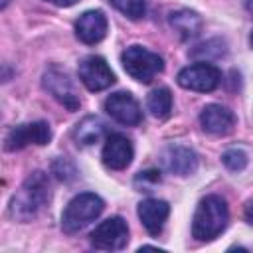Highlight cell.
I'll return each mask as SVG.
<instances>
[{"mask_svg": "<svg viewBox=\"0 0 253 253\" xmlns=\"http://www.w3.org/2000/svg\"><path fill=\"white\" fill-rule=\"evenodd\" d=\"M45 2H49V4H53V6H59V8H69V6H73L77 0H45Z\"/></svg>", "mask_w": 253, "mask_h": 253, "instance_id": "cb8c5ba5", "label": "cell"}, {"mask_svg": "<svg viewBox=\"0 0 253 253\" xmlns=\"http://www.w3.org/2000/svg\"><path fill=\"white\" fill-rule=\"evenodd\" d=\"M113 8H117L123 16H126L128 20H140L146 12V4L144 0H107Z\"/></svg>", "mask_w": 253, "mask_h": 253, "instance_id": "d6986e66", "label": "cell"}, {"mask_svg": "<svg viewBox=\"0 0 253 253\" xmlns=\"http://www.w3.org/2000/svg\"><path fill=\"white\" fill-rule=\"evenodd\" d=\"M121 63L125 71L138 83H150L164 69V61L158 53L142 47L130 45L121 53Z\"/></svg>", "mask_w": 253, "mask_h": 253, "instance_id": "277c9868", "label": "cell"}, {"mask_svg": "<svg viewBox=\"0 0 253 253\" xmlns=\"http://www.w3.org/2000/svg\"><path fill=\"white\" fill-rule=\"evenodd\" d=\"M176 81L182 89L198 91V93H211L221 83V71L213 63L198 61V63H192L180 69Z\"/></svg>", "mask_w": 253, "mask_h": 253, "instance_id": "5b68a950", "label": "cell"}, {"mask_svg": "<svg viewBox=\"0 0 253 253\" xmlns=\"http://www.w3.org/2000/svg\"><path fill=\"white\" fill-rule=\"evenodd\" d=\"M156 184H160V172L158 170H146L134 178V186L144 190V192H150V188Z\"/></svg>", "mask_w": 253, "mask_h": 253, "instance_id": "44dd1931", "label": "cell"}, {"mask_svg": "<svg viewBox=\"0 0 253 253\" xmlns=\"http://www.w3.org/2000/svg\"><path fill=\"white\" fill-rule=\"evenodd\" d=\"M105 210V202L93 194V192H83L77 194L75 198L69 200L61 213V229L65 233H77L83 227H87L91 221H95Z\"/></svg>", "mask_w": 253, "mask_h": 253, "instance_id": "3957f363", "label": "cell"}, {"mask_svg": "<svg viewBox=\"0 0 253 253\" xmlns=\"http://www.w3.org/2000/svg\"><path fill=\"white\" fill-rule=\"evenodd\" d=\"M105 134H107L105 123H103L99 117H93V115L81 119V121L77 123V126H75V130H73V136H75L77 144H81V146L95 144V142H99Z\"/></svg>", "mask_w": 253, "mask_h": 253, "instance_id": "2e32d148", "label": "cell"}, {"mask_svg": "<svg viewBox=\"0 0 253 253\" xmlns=\"http://www.w3.org/2000/svg\"><path fill=\"white\" fill-rule=\"evenodd\" d=\"M91 245L101 251H121L128 243V225L123 217L113 215L91 231Z\"/></svg>", "mask_w": 253, "mask_h": 253, "instance_id": "8992f818", "label": "cell"}, {"mask_svg": "<svg viewBox=\"0 0 253 253\" xmlns=\"http://www.w3.org/2000/svg\"><path fill=\"white\" fill-rule=\"evenodd\" d=\"M77 73H79L81 83L89 91H93V93L105 91V89H109L115 83V73H113V69L109 67V63L101 55H89V57H85L79 63Z\"/></svg>", "mask_w": 253, "mask_h": 253, "instance_id": "9c48e42d", "label": "cell"}, {"mask_svg": "<svg viewBox=\"0 0 253 253\" xmlns=\"http://www.w3.org/2000/svg\"><path fill=\"white\" fill-rule=\"evenodd\" d=\"M49 178L43 172H34L24 180L20 190L10 200V215L20 221L34 219L49 202Z\"/></svg>", "mask_w": 253, "mask_h": 253, "instance_id": "6da1fadb", "label": "cell"}, {"mask_svg": "<svg viewBox=\"0 0 253 253\" xmlns=\"http://www.w3.org/2000/svg\"><path fill=\"white\" fill-rule=\"evenodd\" d=\"M200 125L206 132L213 134V136H223V134H229L233 130V125H235V115L223 107V105H206L200 113Z\"/></svg>", "mask_w": 253, "mask_h": 253, "instance_id": "9a60e30c", "label": "cell"}, {"mask_svg": "<svg viewBox=\"0 0 253 253\" xmlns=\"http://www.w3.org/2000/svg\"><path fill=\"white\" fill-rule=\"evenodd\" d=\"M146 109L156 119H166L172 111V93L168 87H156L146 97Z\"/></svg>", "mask_w": 253, "mask_h": 253, "instance_id": "ac0fdd59", "label": "cell"}, {"mask_svg": "<svg viewBox=\"0 0 253 253\" xmlns=\"http://www.w3.org/2000/svg\"><path fill=\"white\" fill-rule=\"evenodd\" d=\"M221 162L225 164L227 170H231V172H241V170L247 166L249 156H247V152H245L243 148H229V150L223 152Z\"/></svg>", "mask_w": 253, "mask_h": 253, "instance_id": "ffe728a7", "label": "cell"}, {"mask_svg": "<svg viewBox=\"0 0 253 253\" xmlns=\"http://www.w3.org/2000/svg\"><path fill=\"white\" fill-rule=\"evenodd\" d=\"M160 162L164 170L176 176H190L198 170V154L190 146L182 144H170L162 150Z\"/></svg>", "mask_w": 253, "mask_h": 253, "instance_id": "7c38bea8", "label": "cell"}, {"mask_svg": "<svg viewBox=\"0 0 253 253\" xmlns=\"http://www.w3.org/2000/svg\"><path fill=\"white\" fill-rule=\"evenodd\" d=\"M10 4V0H0V8H6Z\"/></svg>", "mask_w": 253, "mask_h": 253, "instance_id": "d4e9b609", "label": "cell"}, {"mask_svg": "<svg viewBox=\"0 0 253 253\" xmlns=\"http://www.w3.org/2000/svg\"><path fill=\"white\" fill-rule=\"evenodd\" d=\"M138 219L140 223L144 225V229L150 233V235H160V231L164 229V223L170 215V206L168 202L164 200H158V198H146L138 204Z\"/></svg>", "mask_w": 253, "mask_h": 253, "instance_id": "5bb4252c", "label": "cell"}, {"mask_svg": "<svg viewBox=\"0 0 253 253\" xmlns=\"http://www.w3.org/2000/svg\"><path fill=\"white\" fill-rule=\"evenodd\" d=\"M43 89L51 93V97L55 101H59L65 109L69 111H77L81 101H79V95L73 87V81L69 79V75L59 69L57 65H51L45 73H43Z\"/></svg>", "mask_w": 253, "mask_h": 253, "instance_id": "ba28073f", "label": "cell"}, {"mask_svg": "<svg viewBox=\"0 0 253 253\" xmlns=\"http://www.w3.org/2000/svg\"><path fill=\"white\" fill-rule=\"evenodd\" d=\"M51 140V128L45 121H36V123H24L8 130L4 138V148L8 152L22 150L30 144L43 146Z\"/></svg>", "mask_w": 253, "mask_h": 253, "instance_id": "52a82bcc", "label": "cell"}, {"mask_svg": "<svg viewBox=\"0 0 253 253\" xmlns=\"http://www.w3.org/2000/svg\"><path fill=\"white\" fill-rule=\"evenodd\" d=\"M132 156H134L132 142L125 134H121V132L107 134L103 150H101V158H103V164L107 168H111V170H125L132 162Z\"/></svg>", "mask_w": 253, "mask_h": 253, "instance_id": "8fae6325", "label": "cell"}, {"mask_svg": "<svg viewBox=\"0 0 253 253\" xmlns=\"http://www.w3.org/2000/svg\"><path fill=\"white\" fill-rule=\"evenodd\" d=\"M170 26L182 40H192L202 32V18L194 10H178L170 14Z\"/></svg>", "mask_w": 253, "mask_h": 253, "instance_id": "e0dca14e", "label": "cell"}, {"mask_svg": "<svg viewBox=\"0 0 253 253\" xmlns=\"http://www.w3.org/2000/svg\"><path fill=\"white\" fill-rule=\"evenodd\" d=\"M105 111L107 115L125 125V126H136L142 123V111L138 101L128 91H117L105 99Z\"/></svg>", "mask_w": 253, "mask_h": 253, "instance_id": "30bf717a", "label": "cell"}, {"mask_svg": "<svg viewBox=\"0 0 253 253\" xmlns=\"http://www.w3.org/2000/svg\"><path fill=\"white\" fill-rule=\"evenodd\" d=\"M249 42H251V47H253V32H251V38H249Z\"/></svg>", "mask_w": 253, "mask_h": 253, "instance_id": "484cf974", "label": "cell"}, {"mask_svg": "<svg viewBox=\"0 0 253 253\" xmlns=\"http://www.w3.org/2000/svg\"><path fill=\"white\" fill-rule=\"evenodd\" d=\"M243 215H245V221H247L249 225H253V200H249V202L245 204Z\"/></svg>", "mask_w": 253, "mask_h": 253, "instance_id": "603a6c76", "label": "cell"}, {"mask_svg": "<svg viewBox=\"0 0 253 253\" xmlns=\"http://www.w3.org/2000/svg\"><path fill=\"white\" fill-rule=\"evenodd\" d=\"M53 172L57 174L59 180H71L75 176V168L67 158H59L53 162Z\"/></svg>", "mask_w": 253, "mask_h": 253, "instance_id": "7402d4cb", "label": "cell"}, {"mask_svg": "<svg viewBox=\"0 0 253 253\" xmlns=\"http://www.w3.org/2000/svg\"><path fill=\"white\" fill-rule=\"evenodd\" d=\"M107 16L101 10H87L75 22V36L79 42L93 45L107 36Z\"/></svg>", "mask_w": 253, "mask_h": 253, "instance_id": "4fadbf2b", "label": "cell"}, {"mask_svg": "<svg viewBox=\"0 0 253 253\" xmlns=\"http://www.w3.org/2000/svg\"><path fill=\"white\" fill-rule=\"evenodd\" d=\"M227 221H229L227 202L217 194H210L200 200L194 211L192 237H196L198 241H211L227 227Z\"/></svg>", "mask_w": 253, "mask_h": 253, "instance_id": "7a4b0ae2", "label": "cell"}]
</instances>
